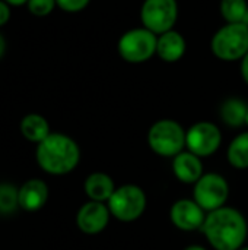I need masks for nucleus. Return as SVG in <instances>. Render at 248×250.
Here are the masks:
<instances>
[{"label":"nucleus","mask_w":248,"mask_h":250,"mask_svg":"<svg viewBox=\"0 0 248 250\" xmlns=\"http://www.w3.org/2000/svg\"><path fill=\"white\" fill-rule=\"evenodd\" d=\"M241 76L248 85V53L241 59Z\"/></svg>","instance_id":"b1692460"},{"label":"nucleus","mask_w":248,"mask_h":250,"mask_svg":"<svg viewBox=\"0 0 248 250\" xmlns=\"http://www.w3.org/2000/svg\"><path fill=\"white\" fill-rule=\"evenodd\" d=\"M140 19L146 29L161 35L174 28L178 19V3L177 0H145Z\"/></svg>","instance_id":"6e6552de"},{"label":"nucleus","mask_w":248,"mask_h":250,"mask_svg":"<svg viewBox=\"0 0 248 250\" xmlns=\"http://www.w3.org/2000/svg\"><path fill=\"white\" fill-rule=\"evenodd\" d=\"M210 50L222 62L241 60L248 53V25L225 23L212 37Z\"/></svg>","instance_id":"7ed1b4c3"},{"label":"nucleus","mask_w":248,"mask_h":250,"mask_svg":"<svg viewBox=\"0 0 248 250\" xmlns=\"http://www.w3.org/2000/svg\"><path fill=\"white\" fill-rule=\"evenodd\" d=\"M228 196H229V185L227 179L218 173L203 174L194 183L193 199L206 212H212L215 209L225 207Z\"/></svg>","instance_id":"0eeeda50"},{"label":"nucleus","mask_w":248,"mask_h":250,"mask_svg":"<svg viewBox=\"0 0 248 250\" xmlns=\"http://www.w3.org/2000/svg\"><path fill=\"white\" fill-rule=\"evenodd\" d=\"M170 218L178 230L196 231L202 229L206 220V211H203L194 199H178L170 209Z\"/></svg>","instance_id":"9d476101"},{"label":"nucleus","mask_w":248,"mask_h":250,"mask_svg":"<svg viewBox=\"0 0 248 250\" xmlns=\"http://www.w3.org/2000/svg\"><path fill=\"white\" fill-rule=\"evenodd\" d=\"M4 51H6V41H4V38H3V35L0 34V59L3 57V54H4Z\"/></svg>","instance_id":"a878e982"},{"label":"nucleus","mask_w":248,"mask_h":250,"mask_svg":"<svg viewBox=\"0 0 248 250\" xmlns=\"http://www.w3.org/2000/svg\"><path fill=\"white\" fill-rule=\"evenodd\" d=\"M48 201V186L41 179H29L19 188V208L26 212L39 211Z\"/></svg>","instance_id":"f8f14e48"},{"label":"nucleus","mask_w":248,"mask_h":250,"mask_svg":"<svg viewBox=\"0 0 248 250\" xmlns=\"http://www.w3.org/2000/svg\"><path fill=\"white\" fill-rule=\"evenodd\" d=\"M89 1L91 0H56L57 7H60L67 13H77L83 10L89 4Z\"/></svg>","instance_id":"4be33fe9"},{"label":"nucleus","mask_w":248,"mask_h":250,"mask_svg":"<svg viewBox=\"0 0 248 250\" xmlns=\"http://www.w3.org/2000/svg\"><path fill=\"white\" fill-rule=\"evenodd\" d=\"M184 250H208V249H205L203 246H199V245H191V246H187Z\"/></svg>","instance_id":"bb28decb"},{"label":"nucleus","mask_w":248,"mask_h":250,"mask_svg":"<svg viewBox=\"0 0 248 250\" xmlns=\"http://www.w3.org/2000/svg\"><path fill=\"white\" fill-rule=\"evenodd\" d=\"M187 50L186 38L178 31H167L161 35H158V44H156V56L167 62V63H175L178 62Z\"/></svg>","instance_id":"4468645a"},{"label":"nucleus","mask_w":248,"mask_h":250,"mask_svg":"<svg viewBox=\"0 0 248 250\" xmlns=\"http://www.w3.org/2000/svg\"><path fill=\"white\" fill-rule=\"evenodd\" d=\"M200 231L215 250H240L246 246L248 224L238 209L222 207L206 214Z\"/></svg>","instance_id":"f257e3e1"},{"label":"nucleus","mask_w":248,"mask_h":250,"mask_svg":"<svg viewBox=\"0 0 248 250\" xmlns=\"http://www.w3.org/2000/svg\"><path fill=\"white\" fill-rule=\"evenodd\" d=\"M10 19V7L4 0H0V26L6 25Z\"/></svg>","instance_id":"5701e85b"},{"label":"nucleus","mask_w":248,"mask_h":250,"mask_svg":"<svg viewBox=\"0 0 248 250\" xmlns=\"http://www.w3.org/2000/svg\"><path fill=\"white\" fill-rule=\"evenodd\" d=\"M19 208V189L12 183H0V214L9 215Z\"/></svg>","instance_id":"aec40b11"},{"label":"nucleus","mask_w":248,"mask_h":250,"mask_svg":"<svg viewBox=\"0 0 248 250\" xmlns=\"http://www.w3.org/2000/svg\"><path fill=\"white\" fill-rule=\"evenodd\" d=\"M146 195L145 190L136 185H123L115 189L113 196L108 199L107 207L118 221L132 223L139 220L146 209Z\"/></svg>","instance_id":"39448f33"},{"label":"nucleus","mask_w":248,"mask_h":250,"mask_svg":"<svg viewBox=\"0 0 248 250\" xmlns=\"http://www.w3.org/2000/svg\"><path fill=\"white\" fill-rule=\"evenodd\" d=\"M222 144L221 129L210 122H197L186 132V148L194 155L205 158L215 154Z\"/></svg>","instance_id":"1a4fd4ad"},{"label":"nucleus","mask_w":248,"mask_h":250,"mask_svg":"<svg viewBox=\"0 0 248 250\" xmlns=\"http://www.w3.org/2000/svg\"><path fill=\"white\" fill-rule=\"evenodd\" d=\"M248 104L241 98H228L222 103L219 114L222 122L229 127H241L247 125Z\"/></svg>","instance_id":"f3484780"},{"label":"nucleus","mask_w":248,"mask_h":250,"mask_svg":"<svg viewBox=\"0 0 248 250\" xmlns=\"http://www.w3.org/2000/svg\"><path fill=\"white\" fill-rule=\"evenodd\" d=\"M158 35L152 31L142 28H133L126 31L117 44L118 54L129 63H143L156 54Z\"/></svg>","instance_id":"423d86ee"},{"label":"nucleus","mask_w":248,"mask_h":250,"mask_svg":"<svg viewBox=\"0 0 248 250\" xmlns=\"http://www.w3.org/2000/svg\"><path fill=\"white\" fill-rule=\"evenodd\" d=\"M26 6L32 15L42 18V16L50 15L54 10V7L57 6V3H56V0H28Z\"/></svg>","instance_id":"412c9836"},{"label":"nucleus","mask_w":248,"mask_h":250,"mask_svg":"<svg viewBox=\"0 0 248 250\" xmlns=\"http://www.w3.org/2000/svg\"><path fill=\"white\" fill-rule=\"evenodd\" d=\"M219 10L227 23H246L248 25L247 0H221Z\"/></svg>","instance_id":"6ab92c4d"},{"label":"nucleus","mask_w":248,"mask_h":250,"mask_svg":"<svg viewBox=\"0 0 248 250\" xmlns=\"http://www.w3.org/2000/svg\"><path fill=\"white\" fill-rule=\"evenodd\" d=\"M110 217L111 212L104 202L88 201L76 214V226L85 234H98L107 229Z\"/></svg>","instance_id":"9b49d317"},{"label":"nucleus","mask_w":248,"mask_h":250,"mask_svg":"<svg viewBox=\"0 0 248 250\" xmlns=\"http://www.w3.org/2000/svg\"><path fill=\"white\" fill-rule=\"evenodd\" d=\"M174 176L186 185H194L203 176L202 158L190 151H183L172 158Z\"/></svg>","instance_id":"ddd939ff"},{"label":"nucleus","mask_w":248,"mask_h":250,"mask_svg":"<svg viewBox=\"0 0 248 250\" xmlns=\"http://www.w3.org/2000/svg\"><path fill=\"white\" fill-rule=\"evenodd\" d=\"M35 158L42 171L51 176H64L77 167L80 148L70 136L54 132L37 145Z\"/></svg>","instance_id":"f03ea898"},{"label":"nucleus","mask_w":248,"mask_h":250,"mask_svg":"<svg viewBox=\"0 0 248 250\" xmlns=\"http://www.w3.org/2000/svg\"><path fill=\"white\" fill-rule=\"evenodd\" d=\"M20 133L22 136L29 141V142H34V144H39L42 142L51 132H50V125L47 122V119L41 114H37V113H31V114H26L22 122H20Z\"/></svg>","instance_id":"dca6fc26"},{"label":"nucleus","mask_w":248,"mask_h":250,"mask_svg":"<svg viewBox=\"0 0 248 250\" xmlns=\"http://www.w3.org/2000/svg\"><path fill=\"white\" fill-rule=\"evenodd\" d=\"M240 250H248V246H243Z\"/></svg>","instance_id":"cd10ccee"},{"label":"nucleus","mask_w":248,"mask_h":250,"mask_svg":"<svg viewBox=\"0 0 248 250\" xmlns=\"http://www.w3.org/2000/svg\"><path fill=\"white\" fill-rule=\"evenodd\" d=\"M115 189L117 188L111 176L102 171H95L89 174L83 183V190L86 196L89 198V201H95V202H104V204L108 202V199L113 196Z\"/></svg>","instance_id":"2eb2a0df"},{"label":"nucleus","mask_w":248,"mask_h":250,"mask_svg":"<svg viewBox=\"0 0 248 250\" xmlns=\"http://www.w3.org/2000/svg\"><path fill=\"white\" fill-rule=\"evenodd\" d=\"M247 125H248V113H247Z\"/></svg>","instance_id":"c85d7f7f"},{"label":"nucleus","mask_w":248,"mask_h":250,"mask_svg":"<svg viewBox=\"0 0 248 250\" xmlns=\"http://www.w3.org/2000/svg\"><path fill=\"white\" fill-rule=\"evenodd\" d=\"M228 163L238 170L248 168V132L237 135L227 149Z\"/></svg>","instance_id":"a211bd4d"},{"label":"nucleus","mask_w":248,"mask_h":250,"mask_svg":"<svg viewBox=\"0 0 248 250\" xmlns=\"http://www.w3.org/2000/svg\"><path fill=\"white\" fill-rule=\"evenodd\" d=\"M9 6H22V4H26L28 0H4Z\"/></svg>","instance_id":"393cba45"},{"label":"nucleus","mask_w":248,"mask_h":250,"mask_svg":"<svg viewBox=\"0 0 248 250\" xmlns=\"http://www.w3.org/2000/svg\"><path fill=\"white\" fill-rule=\"evenodd\" d=\"M148 145L155 154L174 158L186 148V130L175 120H158L148 132Z\"/></svg>","instance_id":"20e7f679"}]
</instances>
